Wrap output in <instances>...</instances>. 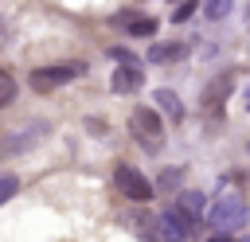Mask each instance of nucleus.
Returning <instances> with one entry per match:
<instances>
[{"label": "nucleus", "instance_id": "14", "mask_svg": "<svg viewBox=\"0 0 250 242\" xmlns=\"http://www.w3.org/2000/svg\"><path fill=\"white\" fill-rule=\"evenodd\" d=\"M211 20H223L227 12H230V0H207V8H203Z\"/></svg>", "mask_w": 250, "mask_h": 242}, {"label": "nucleus", "instance_id": "9", "mask_svg": "<svg viewBox=\"0 0 250 242\" xmlns=\"http://www.w3.org/2000/svg\"><path fill=\"white\" fill-rule=\"evenodd\" d=\"M184 55H188V51H184L180 43H160V47H152V51H148V59H152V62H180Z\"/></svg>", "mask_w": 250, "mask_h": 242}, {"label": "nucleus", "instance_id": "1", "mask_svg": "<svg viewBox=\"0 0 250 242\" xmlns=\"http://www.w3.org/2000/svg\"><path fill=\"white\" fill-rule=\"evenodd\" d=\"M242 219H246V199H242V191H234V187L219 191V199H215L211 211H207V222H211L215 230H234Z\"/></svg>", "mask_w": 250, "mask_h": 242}, {"label": "nucleus", "instance_id": "10", "mask_svg": "<svg viewBox=\"0 0 250 242\" xmlns=\"http://www.w3.org/2000/svg\"><path fill=\"white\" fill-rule=\"evenodd\" d=\"M121 23H125L129 35H141V39L156 31V20H148V16H133V20H121Z\"/></svg>", "mask_w": 250, "mask_h": 242}, {"label": "nucleus", "instance_id": "4", "mask_svg": "<svg viewBox=\"0 0 250 242\" xmlns=\"http://www.w3.org/2000/svg\"><path fill=\"white\" fill-rule=\"evenodd\" d=\"M156 230H160V238L164 242H188V219L176 211V207H164L160 215H156Z\"/></svg>", "mask_w": 250, "mask_h": 242}, {"label": "nucleus", "instance_id": "2", "mask_svg": "<svg viewBox=\"0 0 250 242\" xmlns=\"http://www.w3.org/2000/svg\"><path fill=\"white\" fill-rule=\"evenodd\" d=\"M129 133H133L145 148H160V144H164V121H160L156 105H141V109H133V117H129Z\"/></svg>", "mask_w": 250, "mask_h": 242}, {"label": "nucleus", "instance_id": "15", "mask_svg": "<svg viewBox=\"0 0 250 242\" xmlns=\"http://www.w3.org/2000/svg\"><path fill=\"white\" fill-rule=\"evenodd\" d=\"M180 183V168H164L160 172V187H176Z\"/></svg>", "mask_w": 250, "mask_h": 242}, {"label": "nucleus", "instance_id": "8", "mask_svg": "<svg viewBox=\"0 0 250 242\" xmlns=\"http://www.w3.org/2000/svg\"><path fill=\"white\" fill-rule=\"evenodd\" d=\"M152 105H156L168 121H180V117H184V101H180L172 90H156V94H152Z\"/></svg>", "mask_w": 250, "mask_h": 242}, {"label": "nucleus", "instance_id": "16", "mask_svg": "<svg viewBox=\"0 0 250 242\" xmlns=\"http://www.w3.org/2000/svg\"><path fill=\"white\" fill-rule=\"evenodd\" d=\"M191 12H195V4H191V0H188V4H180V8H176V23L191 20Z\"/></svg>", "mask_w": 250, "mask_h": 242}, {"label": "nucleus", "instance_id": "3", "mask_svg": "<svg viewBox=\"0 0 250 242\" xmlns=\"http://www.w3.org/2000/svg\"><path fill=\"white\" fill-rule=\"evenodd\" d=\"M86 66L82 62H55V66H35L31 70V86L35 90H51V86H59V82H70V78H78Z\"/></svg>", "mask_w": 250, "mask_h": 242}, {"label": "nucleus", "instance_id": "19", "mask_svg": "<svg viewBox=\"0 0 250 242\" xmlns=\"http://www.w3.org/2000/svg\"><path fill=\"white\" fill-rule=\"evenodd\" d=\"M246 105H250V98H246Z\"/></svg>", "mask_w": 250, "mask_h": 242}, {"label": "nucleus", "instance_id": "18", "mask_svg": "<svg viewBox=\"0 0 250 242\" xmlns=\"http://www.w3.org/2000/svg\"><path fill=\"white\" fill-rule=\"evenodd\" d=\"M211 242H230V238H211Z\"/></svg>", "mask_w": 250, "mask_h": 242}, {"label": "nucleus", "instance_id": "12", "mask_svg": "<svg viewBox=\"0 0 250 242\" xmlns=\"http://www.w3.org/2000/svg\"><path fill=\"white\" fill-rule=\"evenodd\" d=\"M12 98H16V82L8 70H0V105H12Z\"/></svg>", "mask_w": 250, "mask_h": 242}, {"label": "nucleus", "instance_id": "17", "mask_svg": "<svg viewBox=\"0 0 250 242\" xmlns=\"http://www.w3.org/2000/svg\"><path fill=\"white\" fill-rule=\"evenodd\" d=\"M109 55H113V59H117V62H137V59H133V51H125V47H113V51H109Z\"/></svg>", "mask_w": 250, "mask_h": 242}, {"label": "nucleus", "instance_id": "6", "mask_svg": "<svg viewBox=\"0 0 250 242\" xmlns=\"http://www.w3.org/2000/svg\"><path fill=\"white\" fill-rule=\"evenodd\" d=\"M141 82H145V74L137 62H121L113 70V94H133V90H141Z\"/></svg>", "mask_w": 250, "mask_h": 242}, {"label": "nucleus", "instance_id": "5", "mask_svg": "<svg viewBox=\"0 0 250 242\" xmlns=\"http://www.w3.org/2000/svg\"><path fill=\"white\" fill-rule=\"evenodd\" d=\"M117 187H121L129 199H137V203H148V199H152V183H148L137 168H117Z\"/></svg>", "mask_w": 250, "mask_h": 242}, {"label": "nucleus", "instance_id": "13", "mask_svg": "<svg viewBox=\"0 0 250 242\" xmlns=\"http://www.w3.org/2000/svg\"><path fill=\"white\" fill-rule=\"evenodd\" d=\"M16 191H20V180H16V176H8V172H0V203H8Z\"/></svg>", "mask_w": 250, "mask_h": 242}, {"label": "nucleus", "instance_id": "11", "mask_svg": "<svg viewBox=\"0 0 250 242\" xmlns=\"http://www.w3.org/2000/svg\"><path fill=\"white\" fill-rule=\"evenodd\" d=\"M227 94H230V82H227V78H219V82L203 94V105H207V109H215V105H223V101H227Z\"/></svg>", "mask_w": 250, "mask_h": 242}, {"label": "nucleus", "instance_id": "7", "mask_svg": "<svg viewBox=\"0 0 250 242\" xmlns=\"http://www.w3.org/2000/svg\"><path fill=\"white\" fill-rule=\"evenodd\" d=\"M176 211L188 219V226H195V222L207 215V211H203V195H199V191H184V195H180V203H176Z\"/></svg>", "mask_w": 250, "mask_h": 242}]
</instances>
